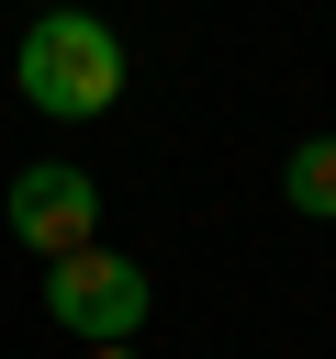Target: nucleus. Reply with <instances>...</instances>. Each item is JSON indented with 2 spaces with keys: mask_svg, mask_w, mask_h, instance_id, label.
<instances>
[{
  "mask_svg": "<svg viewBox=\"0 0 336 359\" xmlns=\"http://www.w3.org/2000/svg\"><path fill=\"white\" fill-rule=\"evenodd\" d=\"M123 34L101 22V11H34L22 22V101L34 112H56V123H101L112 101H123Z\"/></svg>",
  "mask_w": 336,
  "mask_h": 359,
  "instance_id": "nucleus-1",
  "label": "nucleus"
},
{
  "mask_svg": "<svg viewBox=\"0 0 336 359\" xmlns=\"http://www.w3.org/2000/svg\"><path fill=\"white\" fill-rule=\"evenodd\" d=\"M0 224H11L34 258H67V247L101 236V180H90L78 157H34V168L0 191Z\"/></svg>",
  "mask_w": 336,
  "mask_h": 359,
  "instance_id": "nucleus-3",
  "label": "nucleus"
},
{
  "mask_svg": "<svg viewBox=\"0 0 336 359\" xmlns=\"http://www.w3.org/2000/svg\"><path fill=\"white\" fill-rule=\"evenodd\" d=\"M45 314L78 337V348H134L146 337V314H157V280L123 258V247H67V258H45Z\"/></svg>",
  "mask_w": 336,
  "mask_h": 359,
  "instance_id": "nucleus-2",
  "label": "nucleus"
},
{
  "mask_svg": "<svg viewBox=\"0 0 336 359\" xmlns=\"http://www.w3.org/2000/svg\"><path fill=\"white\" fill-rule=\"evenodd\" d=\"M101 359H123V348H101Z\"/></svg>",
  "mask_w": 336,
  "mask_h": 359,
  "instance_id": "nucleus-5",
  "label": "nucleus"
},
{
  "mask_svg": "<svg viewBox=\"0 0 336 359\" xmlns=\"http://www.w3.org/2000/svg\"><path fill=\"white\" fill-rule=\"evenodd\" d=\"M280 191H291V213L336 224V135H302V146L280 157Z\"/></svg>",
  "mask_w": 336,
  "mask_h": 359,
  "instance_id": "nucleus-4",
  "label": "nucleus"
}]
</instances>
